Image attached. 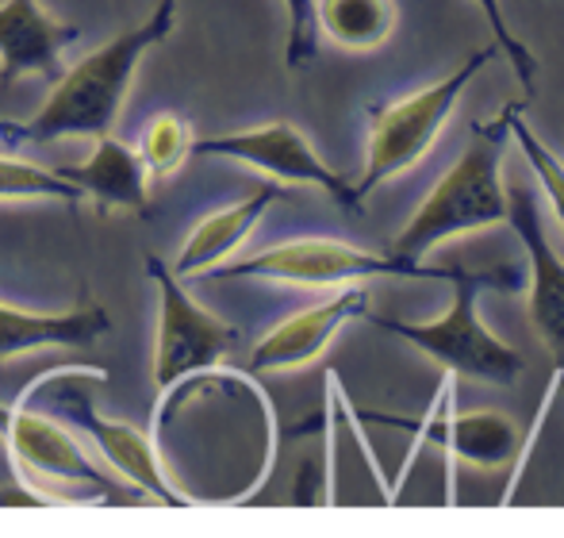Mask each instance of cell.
Segmentation results:
<instances>
[{
	"instance_id": "1",
	"label": "cell",
	"mask_w": 564,
	"mask_h": 538,
	"mask_svg": "<svg viewBox=\"0 0 564 538\" xmlns=\"http://www.w3.org/2000/svg\"><path fill=\"white\" fill-rule=\"evenodd\" d=\"M173 23H177V0H158V8L139 28L116 35L112 43H105L74 69H66L31 120H0V139L20 147V142H54L66 134H89V139L112 134L142 54L154 51L173 31Z\"/></svg>"
},
{
	"instance_id": "2",
	"label": "cell",
	"mask_w": 564,
	"mask_h": 538,
	"mask_svg": "<svg viewBox=\"0 0 564 538\" xmlns=\"http://www.w3.org/2000/svg\"><path fill=\"white\" fill-rule=\"evenodd\" d=\"M511 147V105L496 120L468 128V142L453 170L431 189L411 224L395 235L392 255L419 262L431 255L438 243L465 232H484V227L507 224V189H503V154Z\"/></svg>"
},
{
	"instance_id": "3",
	"label": "cell",
	"mask_w": 564,
	"mask_h": 538,
	"mask_svg": "<svg viewBox=\"0 0 564 538\" xmlns=\"http://www.w3.org/2000/svg\"><path fill=\"white\" fill-rule=\"evenodd\" d=\"M519 273L514 269H465L453 277V304L446 315L431 323H400V320H377L388 335H400L403 343L419 346L423 354H431L442 369L460 377H476L488 385H514L527 369L514 346H507L503 338H496L488 331V323L476 312V297L480 289H514Z\"/></svg>"
},
{
	"instance_id": "4",
	"label": "cell",
	"mask_w": 564,
	"mask_h": 538,
	"mask_svg": "<svg viewBox=\"0 0 564 538\" xmlns=\"http://www.w3.org/2000/svg\"><path fill=\"white\" fill-rule=\"evenodd\" d=\"M491 58H496L491 46L473 51L446 82L411 93V97H400V100H392V105L369 108V158H365L361 181L354 185L357 201L365 204V196L377 193L384 181L400 177V173H408L415 162H423L426 150L438 139V131L449 123L460 93L468 89V82H473Z\"/></svg>"
},
{
	"instance_id": "5",
	"label": "cell",
	"mask_w": 564,
	"mask_h": 538,
	"mask_svg": "<svg viewBox=\"0 0 564 538\" xmlns=\"http://www.w3.org/2000/svg\"><path fill=\"white\" fill-rule=\"evenodd\" d=\"M460 266H423L395 255H369V250L346 247L335 239H292L246 258L238 266H212V281L227 277H265V281L289 284H349L365 277H426V281H453Z\"/></svg>"
},
{
	"instance_id": "6",
	"label": "cell",
	"mask_w": 564,
	"mask_h": 538,
	"mask_svg": "<svg viewBox=\"0 0 564 538\" xmlns=\"http://www.w3.org/2000/svg\"><path fill=\"white\" fill-rule=\"evenodd\" d=\"M0 434L8 442V458H12L20 485H51V481H66V485H85L97 493V504H142L147 496L134 493L123 481H112L82 446L77 439L35 411L31 404H0ZM51 496V493H46ZM54 501V496H51Z\"/></svg>"
},
{
	"instance_id": "7",
	"label": "cell",
	"mask_w": 564,
	"mask_h": 538,
	"mask_svg": "<svg viewBox=\"0 0 564 538\" xmlns=\"http://www.w3.org/2000/svg\"><path fill=\"white\" fill-rule=\"evenodd\" d=\"M147 273L158 284L162 315H158V351H154V385L158 392H170L177 381L196 377L204 369L219 366L227 351L238 343V331L200 308L162 258L147 255Z\"/></svg>"
},
{
	"instance_id": "8",
	"label": "cell",
	"mask_w": 564,
	"mask_h": 538,
	"mask_svg": "<svg viewBox=\"0 0 564 538\" xmlns=\"http://www.w3.org/2000/svg\"><path fill=\"white\" fill-rule=\"evenodd\" d=\"M43 397L46 404H54L69 423H77L97 442V450L105 454V462L112 465L119 477H123V485H131L134 493H142L150 504H162V508H188V504H193V496L173 488V481L165 477L162 462H158V450L150 446L147 434L100 416L89 389H85L74 374H66L58 385H43Z\"/></svg>"
},
{
	"instance_id": "9",
	"label": "cell",
	"mask_w": 564,
	"mask_h": 538,
	"mask_svg": "<svg viewBox=\"0 0 564 538\" xmlns=\"http://www.w3.org/2000/svg\"><path fill=\"white\" fill-rule=\"evenodd\" d=\"M193 154H219V158H235V162H246L253 170H265L269 177L289 181V185H315L338 204L349 216H361V201L354 196V185H349L341 173L330 170L315 147L304 139V131L292 128L289 120H273L261 123V128L250 131H235V134H216V139L193 142Z\"/></svg>"
},
{
	"instance_id": "10",
	"label": "cell",
	"mask_w": 564,
	"mask_h": 538,
	"mask_svg": "<svg viewBox=\"0 0 564 538\" xmlns=\"http://www.w3.org/2000/svg\"><path fill=\"white\" fill-rule=\"evenodd\" d=\"M507 224L514 227L530 258V320H534L542 343L553 351L557 366H564V258L553 250L550 235H545L534 189L511 185Z\"/></svg>"
},
{
	"instance_id": "11",
	"label": "cell",
	"mask_w": 564,
	"mask_h": 538,
	"mask_svg": "<svg viewBox=\"0 0 564 538\" xmlns=\"http://www.w3.org/2000/svg\"><path fill=\"white\" fill-rule=\"evenodd\" d=\"M361 315H369V292L361 284H349L338 297L289 315L281 327H273L253 346L250 374H281V369L307 366L327 351V343L349 320H361Z\"/></svg>"
},
{
	"instance_id": "12",
	"label": "cell",
	"mask_w": 564,
	"mask_h": 538,
	"mask_svg": "<svg viewBox=\"0 0 564 538\" xmlns=\"http://www.w3.org/2000/svg\"><path fill=\"white\" fill-rule=\"evenodd\" d=\"M82 35L74 23L54 20L39 0H4L0 4V85L39 74L46 82L62 77V51Z\"/></svg>"
},
{
	"instance_id": "13",
	"label": "cell",
	"mask_w": 564,
	"mask_h": 538,
	"mask_svg": "<svg viewBox=\"0 0 564 538\" xmlns=\"http://www.w3.org/2000/svg\"><path fill=\"white\" fill-rule=\"evenodd\" d=\"M112 331L108 312L82 292L69 312H20L12 304H0V362H12L20 354L46 351V346H69L82 351Z\"/></svg>"
},
{
	"instance_id": "14",
	"label": "cell",
	"mask_w": 564,
	"mask_h": 538,
	"mask_svg": "<svg viewBox=\"0 0 564 538\" xmlns=\"http://www.w3.org/2000/svg\"><path fill=\"white\" fill-rule=\"evenodd\" d=\"M384 423L408 427L419 434V442H431V446L446 450L457 462L480 465V470H496V465L511 462L519 454V427L511 423L499 411H468V416H431L426 423H408V419L377 416Z\"/></svg>"
},
{
	"instance_id": "15",
	"label": "cell",
	"mask_w": 564,
	"mask_h": 538,
	"mask_svg": "<svg viewBox=\"0 0 564 538\" xmlns=\"http://www.w3.org/2000/svg\"><path fill=\"white\" fill-rule=\"evenodd\" d=\"M58 173L66 181H74L85 196H93L105 212L123 208L142 219L154 216V208H150V189H147V177H150L147 165H142L139 150L119 142L116 134H100L89 162L62 165Z\"/></svg>"
},
{
	"instance_id": "16",
	"label": "cell",
	"mask_w": 564,
	"mask_h": 538,
	"mask_svg": "<svg viewBox=\"0 0 564 538\" xmlns=\"http://www.w3.org/2000/svg\"><path fill=\"white\" fill-rule=\"evenodd\" d=\"M284 196L289 193H284L281 185H261L250 201L235 204V208H227V212H216V216H208L204 224H196V232L188 235L185 250H181L177 262H173V273L177 277L208 273L212 266L224 262L230 250L242 247L246 235H250L253 227H258V219L269 212V204L284 201Z\"/></svg>"
},
{
	"instance_id": "17",
	"label": "cell",
	"mask_w": 564,
	"mask_h": 538,
	"mask_svg": "<svg viewBox=\"0 0 564 538\" xmlns=\"http://www.w3.org/2000/svg\"><path fill=\"white\" fill-rule=\"evenodd\" d=\"M395 0H315L319 35L341 51H377L395 31Z\"/></svg>"
},
{
	"instance_id": "18",
	"label": "cell",
	"mask_w": 564,
	"mask_h": 538,
	"mask_svg": "<svg viewBox=\"0 0 564 538\" xmlns=\"http://www.w3.org/2000/svg\"><path fill=\"white\" fill-rule=\"evenodd\" d=\"M0 201H62L69 208L85 201V193L58 170H43L35 162L0 154Z\"/></svg>"
},
{
	"instance_id": "19",
	"label": "cell",
	"mask_w": 564,
	"mask_h": 538,
	"mask_svg": "<svg viewBox=\"0 0 564 538\" xmlns=\"http://www.w3.org/2000/svg\"><path fill=\"white\" fill-rule=\"evenodd\" d=\"M193 154V128L177 112H162L142 128L139 134V158L150 177H165Z\"/></svg>"
},
{
	"instance_id": "20",
	"label": "cell",
	"mask_w": 564,
	"mask_h": 538,
	"mask_svg": "<svg viewBox=\"0 0 564 538\" xmlns=\"http://www.w3.org/2000/svg\"><path fill=\"white\" fill-rule=\"evenodd\" d=\"M511 139L519 142V150L527 154L530 170H534V177L545 185V196H550L553 212H557V219L564 224V162L530 131V123L522 120V105H511Z\"/></svg>"
},
{
	"instance_id": "21",
	"label": "cell",
	"mask_w": 564,
	"mask_h": 538,
	"mask_svg": "<svg viewBox=\"0 0 564 538\" xmlns=\"http://www.w3.org/2000/svg\"><path fill=\"white\" fill-rule=\"evenodd\" d=\"M476 8H480V15L488 20L491 35H496V51H503L507 58H511L514 74H519V82H522V93H527V97H534V89H538V58H534V51H530V46L511 31L507 12H503V0H476Z\"/></svg>"
},
{
	"instance_id": "22",
	"label": "cell",
	"mask_w": 564,
	"mask_h": 538,
	"mask_svg": "<svg viewBox=\"0 0 564 538\" xmlns=\"http://www.w3.org/2000/svg\"><path fill=\"white\" fill-rule=\"evenodd\" d=\"M289 12V43H284V62L289 69H304L319 58V23H315V0H284Z\"/></svg>"
},
{
	"instance_id": "23",
	"label": "cell",
	"mask_w": 564,
	"mask_h": 538,
	"mask_svg": "<svg viewBox=\"0 0 564 538\" xmlns=\"http://www.w3.org/2000/svg\"><path fill=\"white\" fill-rule=\"evenodd\" d=\"M557 381L564 385V366H557Z\"/></svg>"
}]
</instances>
